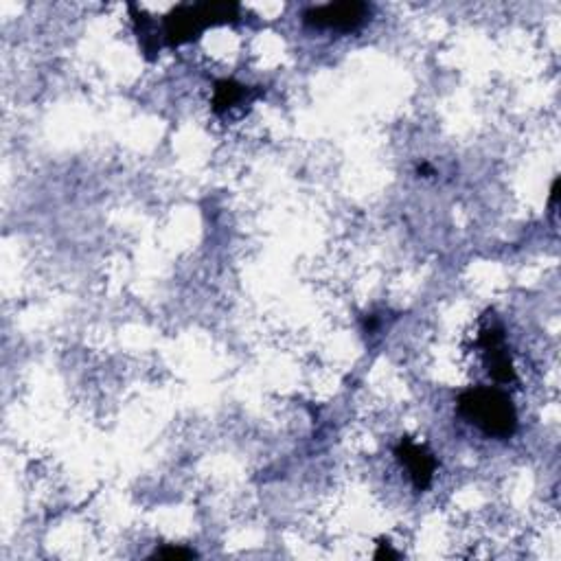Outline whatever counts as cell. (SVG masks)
<instances>
[{"instance_id":"6","label":"cell","mask_w":561,"mask_h":561,"mask_svg":"<svg viewBox=\"0 0 561 561\" xmlns=\"http://www.w3.org/2000/svg\"><path fill=\"white\" fill-rule=\"evenodd\" d=\"M263 93H266V90L259 86L250 88L244 84H237L235 79H220V82H215L211 106L215 114H224L226 110L239 106V103H253Z\"/></svg>"},{"instance_id":"1","label":"cell","mask_w":561,"mask_h":561,"mask_svg":"<svg viewBox=\"0 0 561 561\" xmlns=\"http://www.w3.org/2000/svg\"><path fill=\"white\" fill-rule=\"evenodd\" d=\"M459 412L467 421L476 423L487 437L511 439L518 430V412L511 397L500 388H469L459 397Z\"/></svg>"},{"instance_id":"4","label":"cell","mask_w":561,"mask_h":561,"mask_svg":"<svg viewBox=\"0 0 561 561\" xmlns=\"http://www.w3.org/2000/svg\"><path fill=\"white\" fill-rule=\"evenodd\" d=\"M478 347L485 351V362L489 375L500 384L515 382V369L509 347L505 342V331L498 325L485 327L478 336Z\"/></svg>"},{"instance_id":"5","label":"cell","mask_w":561,"mask_h":561,"mask_svg":"<svg viewBox=\"0 0 561 561\" xmlns=\"http://www.w3.org/2000/svg\"><path fill=\"white\" fill-rule=\"evenodd\" d=\"M395 456L408 469L412 485L417 491H426L432 485L434 472H437V459L423 445L404 437L397 443Z\"/></svg>"},{"instance_id":"7","label":"cell","mask_w":561,"mask_h":561,"mask_svg":"<svg viewBox=\"0 0 561 561\" xmlns=\"http://www.w3.org/2000/svg\"><path fill=\"white\" fill-rule=\"evenodd\" d=\"M130 14L134 18V29H136V36H139V44H141L145 57L147 60H154L160 51L158 25L136 5H130Z\"/></svg>"},{"instance_id":"9","label":"cell","mask_w":561,"mask_h":561,"mask_svg":"<svg viewBox=\"0 0 561 561\" xmlns=\"http://www.w3.org/2000/svg\"><path fill=\"white\" fill-rule=\"evenodd\" d=\"M399 555L393 551L391 546H388V542H380L377 544V553H375V559H397Z\"/></svg>"},{"instance_id":"8","label":"cell","mask_w":561,"mask_h":561,"mask_svg":"<svg viewBox=\"0 0 561 561\" xmlns=\"http://www.w3.org/2000/svg\"><path fill=\"white\" fill-rule=\"evenodd\" d=\"M152 557L154 559H193V557H198V553L189 551V548H180V546H165V548H158Z\"/></svg>"},{"instance_id":"3","label":"cell","mask_w":561,"mask_h":561,"mask_svg":"<svg viewBox=\"0 0 561 561\" xmlns=\"http://www.w3.org/2000/svg\"><path fill=\"white\" fill-rule=\"evenodd\" d=\"M371 16V7L366 3H329L312 7L305 11V22L316 29H331V31H356L360 29L366 18Z\"/></svg>"},{"instance_id":"2","label":"cell","mask_w":561,"mask_h":561,"mask_svg":"<svg viewBox=\"0 0 561 561\" xmlns=\"http://www.w3.org/2000/svg\"><path fill=\"white\" fill-rule=\"evenodd\" d=\"M239 18V7L228 3H200L178 5L171 9L163 22V38L169 47H180L198 40L206 27L228 25Z\"/></svg>"},{"instance_id":"10","label":"cell","mask_w":561,"mask_h":561,"mask_svg":"<svg viewBox=\"0 0 561 561\" xmlns=\"http://www.w3.org/2000/svg\"><path fill=\"white\" fill-rule=\"evenodd\" d=\"M419 174H426V176H432V174H434V169H432L430 165H426V163H423V165H419Z\"/></svg>"}]
</instances>
